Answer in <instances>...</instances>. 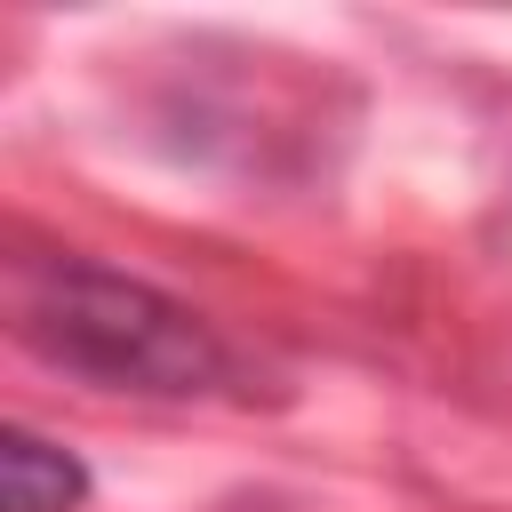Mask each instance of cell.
<instances>
[{"instance_id":"obj_1","label":"cell","mask_w":512,"mask_h":512,"mask_svg":"<svg viewBox=\"0 0 512 512\" xmlns=\"http://www.w3.org/2000/svg\"><path fill=\"white\" fill-rule=\"evenodd\" d=\"M24 344L104 392H160V400H192L208 384H224V344L216 328L160 296L152 280H128L112 264L88 256H56L24 280Z\"/></svg>"},{"instance_id":"obj_2","label":"cell","mask_w":512,"mask_h":512,"mask_svg":"<svg viewBox=\"0 0 512 512\" xmlns=\"http://www.w3.org/2000/svg\"><path fill=\"white\" fill-rule=\"evenodd\" d=\"M88 504V464L56 448L32 424H8L0 440V512H80Z\"/></svg>"}]
</instances>
